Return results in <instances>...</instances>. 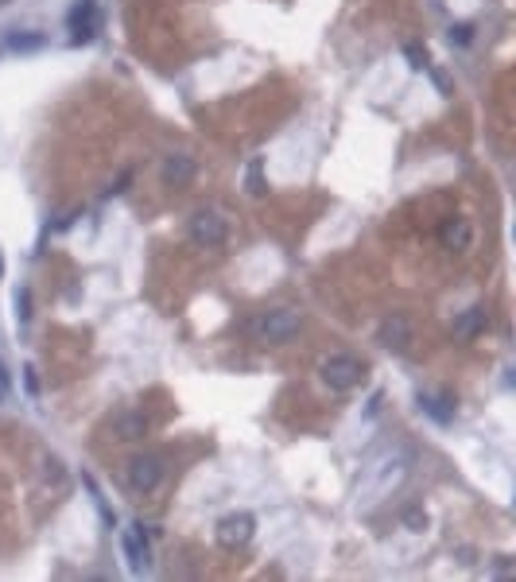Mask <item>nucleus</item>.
<instances>
[{"label":"nucleus","mask_w":516,"mask_h":582,"mask_svg":"<svg viewBox=\"0 0 516 582\" xmlns=\"http://www.w3.org/2000/svg\"><path fill=\"white\" fill-rule=\"evenodd\" d=\"M442 241H447V245H455V249H466V245H470V225L462 222V218H455V222H447V225H442Z\"/></svg>","instance_id":"obj_12"},{"label":"nucleus","mask_w":516,"mask_h":582,"mask_svg":"<svg viewBox=\"0 0 516 582\" xmlns=\"http://www.w3.org/2000/svg\"><path fill=\"white\" fill-rule=\"evenodd\" d=\"M420 404H423V412H427V416H435L439 423H447L450 416H455V412H450V408H442V404H447V400H435V396H420Z\"/></svg>","instance_id":"obj_14"},{"label":"nucleus","mask_w":516,"mask_h":582,"mask_svg":"<svg viewBox=\"0 0 516 582\" xmlns=\"http://www.w3.org/2000/svg\"><path fill=\"white\" fill-rule=\"evenodd\" d=\"M404 524L412 528V532H420V528L427 524V516L420 513V509H408V513H404Z\"/></svg>","instance_id":"obj_17"},{"label":"nucleus","mask_w":516,"mask_h":582,"mask_svg":"<svg viewBox=\"0 0 516 582\" xmlns=\"http://www.w3.org/2000/svg\"><path fill=\"white\" fill-rule=\"evenodd\" d=\"M361 377H365V365L353 354H334L323 361V381L334 392H350L353 384H361Z\"/></svg>","instance_id":"obj_2"},{"label":"nucleus","mask_w":516,"mask_h":582,"mask_svg":"<svg viewBox=\"0 0 516 582\" xmlns=\"http://www.w3.org/2000/svg\"><path fill=\"white\" fill-rule=\"evenodd\" d=\"M253 532H256V520L248 513H229L218 524V543L229 548V551H237V548H245V543L253 540Z\"/></svg>","instance_id":"obj_5"},{"label":"nucleus","mask_w":516,"mask_h":582,"mask_svg":"<svg viewBox=\"0 0 516 582\" xmlns=\"http://www.w3.org/2000/svg\"><path fill=\"white\" fill-rule=\"evenodd\" d=\"M380 342H385L388 349H404L408 342H412V330H408V319H404V315H393V319H385V326H380Z\"/></svg>","instance_id":"obj_9"},{"label":"nucleus","mask_w":516,"mask_h":582,"mask_svg":"<svg viewBox=\"0 0 516 582\" xmlns=\"http://www.w3.org/2000/svg\"><path fill=\"white\" fill-rule=\"evenodd\" d=\"M117 431H121V439H140L148 431V419L144 416H124L121 423H117Z\"/></svg>","instance_id":"obj_13"},{"label":"nucleus","mask_w":516,"mask_h":582,"mask_svg":"<svg viewBox=\"0 0 516 582\" xmlns=\"http://www.w3.org/2000/svg\"><path fill=\"white\" fill-rule=\"evenodd\" d=\"M16 307H20V319H28V291H20V295H16Z\"/></svg>","instance_id":"obj_19"},{"label":"nucleus","mask_w":516,"mask_h":582,"mask_svg":"<svg viewBox=\"0 0 516 582\" xmlns=\"http://www.w3.org/2000/svg\"><path fill=\"white\" fill-rule=\"evenodd\" d=\"M470 39H474V28H470V24H455V28H450V43H458V47H466Z\"/></svg>","instance_id":"obj_15"},{"label":"nucleus","mask_w":516,"mask_h":582,"mask_svg":"<svg viewBox=\"0 0 516 582\" xmlns=\"http://www.w3.org/2000/svg\"><path fill=\"white\" fill-rule=\"evenodd\" d=\"M121 548H124V559H128V567H132V571H144V567H148V543H144V524H132L128 532H124Z\"/></svg>","instance_id":"obj_6"},{"label":"nucleus","mask_w":516,"mask_h":582,"mask_svg":"<svg viewBox=\"0 0 516 582\" xmlns=\"http://www.w3.org/2000/svg\"><path fill=\"white\" fill-rule=\"evenodd\" d=\"M0 4H8V0H0Z\"/></svg>","instance_id":"obj_22"},{"label":"nucleus","mask_w":516,"mask_h":582,"mask_svg":"<svg viewBox=\"0 0 516 582\" xmlns=\"http://www.w3.org/2000/svg\"><path fill=\"white\" fill-rule=\"evenodd\" d=\"M408 58H412V66H423V63H427V55H423L420 47H415V43H408Z\"/></svg>","instance_id":"obj_18"},{"label":"nucleus","mask_w":516,"mask_h":582,"mask_svg":"<svg viewBox=\"0 0 516 582\" xmlns=\"http://www.w3.org/2000/svg\"><path fill=\"white\" fill-rule=\"evenodd\" d=\"M248 194H264V175H260V163L248 167Z\"/></svg>","instance_id":"obj_16"},{"label":"nucleus","mask_w":516,"mask_h":582,"mask_svg":"<svg viewBox=\"0 0 516 582\" xmlns=\"http://www.w3.org/2000/svg\"><path fill=\"white\" fill-rule=\"evenodd\" d=\"M229 225L226 218L218 214V210H198V214L191 218V241L194 245H206V249H218L221 241H226Z\"/></svg>","instance_id":"obj_4"},{"label":"nucleus","mask_w":516,"mask_h":582,"mask_svg":"<svg viewBox=\"0 0 516 582\" xmlns=\"http://www.w3.org/2000/svg\"><path fill=\"white\" fill-rule=\"evenodd\" d=\"M128 485L136 493H152L159 481H163V458L159 454H136V458H128Z\"/></svg>","instance_id":"obj_3"},{"label":"nucleus","mask_w":516,"mask_h":582,"mask_svg":"<svg viewBox=\"0 0 516 582\" xmlns=\"http://www.w3.org/2000/svg\"><path fill=\"white\" fill-rule=\"evenodd\" d=\"M194 171H198V163H194L186 152H175V155H167V160H163V183H175V187L191 183Z\"/></svg>","instance_id":"obj_8"},{"label":"nucleus","mask_w":516,"mask_h":582,"mask_svg":"<svg viewBox=\"0 0 516 582\" xmlns=\"http://www.w3.org/2000/svg\"><path fill=\"white\" fill-rule=\"evenodd\" d=\"M482 326H485V311H482V307H470V311H466V315H462V319L455 322V338L470 342L477 330H482Z\"/></svg>","instance_id":"obj_10"},{"label":"nucleus","mask_w":516,"mask_h":582,"mask_svg":"<svg viewBox=\"0 0 516 582\" xmlns=\"http://www.w3.org/2000/svg\"><path fill=\"white\" fill-rule=\"evenodd\" d=\"M0 276H4V260H0Z\"/></svg>","instance_id":"obj_21"},{"label":"nucleus","mask_w":516,"mask_h":582,"mask_svg":"<svg viewBox=\"0 0 516 582\" xmlns=\"http://www.w3.org/2000/svg\"><path fill=\"white\" fill-rule=\"evenodd\" d=\"M303 330V315L291 311V307H275V311H264L248 322V334L264 346H280V342H291Z\"/></svg>","instance_id":"obj_1"},{"label":"nucleus","mask_w":516,"mask_h":582,"mask_svg":"<svg viewBox=\"0 0 516 582\" xmlns=\"http://www.w3.org/2000/svg\"><path fill=\"white\" fill-rule=\"evenodd\" d=\"M70 28H74V43H90L93 31H97V8L90 0H82V4L70 12Z\"/></svg>","instance_id":"obj_7"},{"label":"nucleus","mask_w":516,"mask_h":582,"mask_svg":"<svg viewBox=\"0 0 516 582\" xmlns=\"http://www.w3.org/2000/svg\"><path fill=\"white\" fill-rule=\"evenodd\" d=\"M0 384H8V369H4V361H0Z\"/></svg>","instance_id":"obj_20"},{"label":"nucleus","mask_w":516,"mask_h":582,"mask_svg":"<svg viewBox=\"0 0 516 582\" xmlns=\"http://www.w3.org/2000/svg\"><path fill=\"white\" fill-rule=\"evenodd\" d=\"M47 43L43 31H8V47L12 51H39Z\"/></svg>","instance_id":"obj_11"}]
</instances>
